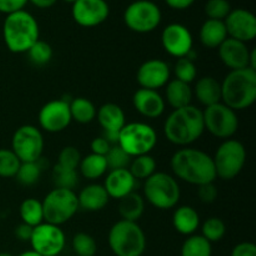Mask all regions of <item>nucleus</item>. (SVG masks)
I'll use <instances>...</instances> for the list:
<instances>
[{"mask_svg":"<svg viewBox=\"0 0 256 256\" xmlns=\"http://www.w3.org/2000/svg\"><path fill=\"white\" fill-rule=\"evenodd\" d=\"M172 172L178 179L190 185H202L215 182L214 160L205 152L194 148H184L172 155L170 162Z\"/></svg>","mask_w":256,"mask_h":256,"instance_id":"1","label":"nucleus"},{"mask_svg":"<svg viewBox=\"0 0 256 256\" xmlns=\"http://www.w3.org/2000/svg\"><path fill=\"white\" fill-rule=\"evenodd\" d=\"M205 132L202 110L194 105L176 109L168 116L164 134L172 144L188 148L202 136Z\"/></svg>","mask_w":256,"mask_h":256,"instance_id":"2","label":"nucleus"},{"mask_svg":"<svg viewBox=\"0 0 256 256\" xmlns=\"http://www.w3.org/2000/svg\"><path fill=\"white\" fill-rule=\"evenodd\" d=\"M2 38L8 49L14 54H26L40 40L39 22L26 10L6 15L2 25Z\"/></svg>","mask_w":256,"mask_h":256,"instance_id":"3","label":"nucleus"},{"mask_svg":"<svg viewBox=\"0 0 256 256\" xmlns=\"http://www.w3.org/2000/svg\"><path fill=\"white\" fill-rule=\"evenodd\" d=\"M256 102V72L232 70L222 82V102L234 112L252 108Z\"/></svg>","mask_w":256,"mask_h":256,"instance_id":"4","label":"nucleus"},{"mask_svg":"<svg viewBox=\"0 0 256 256\" xmlns=\"http://www.w3.org/2000/svg\"><path fill=\"white\" fill-rule=\"evenodd\" d=\"M109 246L115 256H142L146 250V235L138 222H115L108 236Z\"/></svg>","mask_w":256,"mask_h":256,"instance_id":"5","label":"nucleus"},{"mask_svg":"<svg viewBox=\"0 0 256 256\" xmlns=\"http://www.w3.org/2000/svg\"><path fill=\"white\" fill-rule=\"evenodd\" d=\"M182 190L172 175L156 172L144 184V199L159 210L174 209L180 202Z\"/></svg>","mask_w":256,"mask_h":256,"instance_id":"6","label":"nucleus"},{"mask_svg":"<svg viewBox=\"0 0 256 256\" xmlns=\"http://www.w3.org/2000/svg\"><path fill=\"white\" fill-rule=\"evenodd\" d=\"M44 222L62 226L79 212V200L74 190L55 188L42 200Z\"/></svg>","mask_w":256,"mask_h":256,"instance_id":"7","label":"nucleus"},{"mask_svg":"<svg viewBox=\"0 0 256 256\" xmlns=\"http://www.w3.org/2000/svg\"><path fill=\"white\" fill-rule=\"evenodd\" d=\"M156 144V132L146 122H129L119 132L118 145L132 158L149 155Z\"/></svg>","mask_w":256,"mask_h":256,"instance_id":"8","label":"nucleus"},{"mask_svg":"<svg viewBox=\"0 0 256 256\" xmlns=\"http://www.w3.org/2000/svg\"><path fill=\"white\" fill-rule=\"evenodd\" d=\"M246 149L235 139H228L218 148L212 158L216 176L225 182L236 179L246 164Z\"/></svg>","mask_w":256,"mask_h":256,"instance_id":"9","label":"nucleus"},{"mask_svg":"<svg viewBox=\"0 0 256 256\" xmlns=\"http://www.w3.org/2000/svg\"><path fill=\"white\" fill-rule=\"evenodd\" d=\"M162 14L160 8L150 0H136L125 9L124 22L132 32L149 34L158 29Z\"/></svg>","mask_w":256,"mask_h":256,"instance_id":"10","label":"nucleus"},{"mask_svg":"<svg viewBox=\"0 0 256 256\" xmlns=\"http://www.w3.org/2000/svg\"><path fill=\"white\" fill-rule=\"evenodd\" d=\"M44 148V135L34 125H22L12 135V150L22 162H40Z\"/></svg>","mask_w":256,"mask_h":256,"instance_id":"11","label":"nucleus"},{"mask_svg":"<svg viewBox=\"0 0 256 256\" xmlns=\"http://www.w3.org/2000/svg\"><path fill=\"white\" fill-rule=\"evenodd\" d=\"M202 118L205 130L218 139H232L239 130V116L236 112L222 102L205 108Z\"/></svg>","mask_w":256,"mask_h":256,"instance_id":"12","label":"nucleus"},{"mask_svg":"<svg viewBox=\"0 0 256 256\" xmlns=\"http://www.w3.org/2000/svg\"><path fill=\"white\" fill-rule=\"evenodd\" d=\"M32 250L42 256H59L66 245L64 230L49 222H42L34 228L32 239Z\"/></svg>","mask_w":256,"mask_h":256,"instance_id":"13","label":"nucleus"},{"mask_svg":"<svg viewBox=\"0 0 256 256\" xmlns=\"http://www.w3.org/2000/svg\"><path fill=\"white\" fill-rule=\"evenodd\" d=\"M39 125L42 130L58 134L72 124V114H70V104L66 100H52L46 102L39 112Z\"/></svg>","mask_w":256,"mask_h":256,"instance_id":"14","label":"nucleus"},{"mask_svg":"<svg viewBox=\"0 0 256 256\" xmlns=\"http://www.w3.org/2000/svg\"><path fill=\"white\" fill-rule=\"evenodd\" d=\"M72 15L79 26L96 28L108 20L110 6L106 0H76L72 4Z\"/></svg>","mask_w":256,"mask_h":256,"instance_id":"15","label":"nucleus"},{"mask_svg":"<svg viewBox=\"0 0 256 256\" xmlns=\"http://www.w3.org/2000/svg\"><path fill=\"white\" fill-rule=\"evenodd\" d=\"M162 44L170 56L182 59L192 52L194 38L189 28L179 22H172L162 30Z\"/></svg>","mask_w":256,"mask_h":256,"instance_id":"16","label":"nucleus"},{"mask_svg":"<svg viewBox=\"0 0 256 256\" xmlns=\"http://www.w3.org/2000/svg\"><path fill=\"white\" fill-rule=\"evenodd\" d=\"M172 70L164 60L150 59L140 65L136 72L138 84L142 89L156 90L166 86L170 82Z\"/></svg>","mask_w":256,"mask_h":256,"instance_id":"17","label":"nucleus"},{"mask_svg":"<svg viewBox=\"0 0 256 256\" xmlns=\"http://www.w3.org/2000/svg\"><path fill=\"white\" fill-rule=\"evenodd\" d=\"M228 36L242 42H250L256 38V18L246 9H234L224 20Z\"/></svg>","mask_w":256,"mask_h":256,"instance_id":"18","label":"nucleus"},{"mask_svg":"<svg viewBox=\"0 0 256 256\" xmlns=\"http://www.w3.org/2000/svg\"><path fill=\"white\" fill-rule=\"evenodd\" d=\"M250 52L245 42L228 38L219 46V56L222 64L230 70H240L249 68Z\"/></svg>","mask_w":256,"mask_h":256,"instance_id":"19","label":"nucleus"},{"mask_svg":"<svg viewBox=\"0 0 256 256\" xmlns=\"http://www.w3.org/2000/svg\"><path fill=\"white\" fill-rule=\"evenodd\" d=\"M132 105L142 116L158 119L165 112L166 102L156 90L139 89L132 96Z\"/></svg>","mask_w":256,"mask_h":256,"instance_id":"20","label":"nucleus"},{"mask_svg":"<svg viewBox=\"0 0 256 256\" xmlns=\"http://www.w3.org/2000/svg\"><path fill=\"white\" fill-rule=\"evenodd\" d=\"M136 180L129 172V169L110 170L105 179L104 188L110 199L122 200L129 194L134 192Z\"/></svg>","mask_w":256,"mask_h":256,"instance_id":"21","label":"nucleus"},{"mask_svg":"<svg viewBox=\"0 0 256 256\" xmlns=\"http://www.w3.org/2000/svg\"><path fill=\"white\" fill-rule=\"evenodd\" d=\"M79 208L90 212H102L108 206L110 198L105 190L104 185L90 184L85 186L78 195Z\"/></svg>","mask_w":256,"mask_h":256,"instance_id":"22","label":"nucleus"},{"mask_svg":"<svg viewBox=\"0 0 256 256\" xmlns=\"http://www.w3.org/2000/svg\"><path fill=\"white\" fill-rule=\"evenodd\" d=\"M96 119L104 132H120L126 124V116L122 106L108 102L98 109Z\"/></svg>","mask_w":256,"mask_h":256,"instance_id":"23","label":"nucleus"},{"mask_svg":"<svg viewBox=\"0 0 256 256\" xmlns=\"http://www.w3.org/2000/svg\"><path fill=\"white\" fill-rule=\"evenodd\" d=\"M192 94L205 108L222 102V82L214 76H204L195 84Z\"/></svg>","mask_w":256,"mask_h":256,"instance_id":"24","label":"nucleus"},{"mask_svg":"<svg viewBox=\"0 0 256 256\" xmlns=\"http://www.w3.org/2000/svg\"><path fill=\"white\" fill-rule=\"evenodd\" d=\"M172 225L179 234L185 236L195 235L200 228V215L192 206H180L172 215Z\"/></svg>","mask_w":256,"mask_h":256,"instance_id":"25","label":"nucleus"},{"mask_svg":"<svg viewBox=\"0 0 256 256\" xmlns=\"http://www.w3.org/2000/svg\"><path fill=\"white\" fill-rule=\"evenodd\" d=\"M200 42L208 49H219L220 45L228 39V32L224 22L208 19L200 28Z\"/></svg>","mask_w":256,"mask_h":256,"instance_id":"26","label":"nucleus"},{"mask_svg":"<svg viewBox=\"0 0 256 256\" xmlns=\"http://www.w3.org/2000/svg\"><path fill=\"white\" fill-rule=\"evenodd\" d=\"M166 102L174 110L182 109V108L189 106L192 102V89L189 84L182 82L180 80H170L166 84L165 90Z\"/></svg>","mask_w":256,"mask_h":256,"instance_id":"27","label":"nucleus"},{"mask_svg":"<svg viewBox=\"0 0 256 256\" xmlns=\"http://www.w3.org/2000/svg\"><path fill=\"white\" fill-rule=\"evenodd\" d=\"M145 212V199L138 192H132L120 200L119 214L125 222H138Z\"/></svg>","mask_w":256,"mask_h":256,"instance_id":"28","label":"nucleus"},{"mask_svg":"<svg viewBox=\"0 0 256 256\" xmlns=\"http://www.w3.org/2000/svg\"><path fill=\"white\" fill-rule=\"evenodd\" d=\"M70 104V114L74 122L82 125H88L96 119L98 109L92 100L86 98H75Z\"/></svg>","mask_w":256,"mask_h":256,"instance_id":"29","label":"nucleus"},{"mask_svg":"<svg viewBox=\"0 0 256 256\" xmlns=\"http://www.w3.org/2000/svg\"><path fill=\"white\" fill-rule=\"evenodd\" d=\"M79 169L82 176L85 179L90 180V182L100 179L109 172L105 156H100V155L95 154H89L86 156L82 158Z\"/></svg>","mask_w":256,"mask_h":256,"instance_id":"30","label":"nucleus"},{"mask_svg":"<svg viewBox=\"0 0 256 256\" xmlns=\"http://www.w3.org/2000/svg\"><path fill=\"white\" fill-rule=\"evenodd\" d=\"M20 218L22 224L35 228L44 222V210H42V202L35 198H29L22 202L19 209Z\"/></svg>","mask_w":256,"mask_h":256,"instance_id":"31","label":"nucleus"},{"mask_svg":"<svg viewBox=\"0 0 256 256\" xmlns=\"http://www.w3.org/2000/svg\"><path fill=\"white\" fill-rule=\"evenodd\" d=\"M156 160L152 155H142V156L132 158L130 162L129 172L135 180H146L156 172Z\"/></svg>","mask_w":256,"mask_h":256,"instance_id":"32","label":"nucleus"},{"mask_svg":"<svg viewBox=\"0 0 256 256\" xmlns=\"http://www.w3.org/2000/svg\"><path fill=\"white\" fill-rule=\"evenodd\" d=\"M212 245L202 235H192L182 246V256H212Z\"/></svg>","mask_w":256,"mask_h":256,"instance_id":"33","label":"nucleus"},{"mask_svg":"<svg viewBox=\"0 0 256 256\" xmlns=\"http://www.w3.org/2000/svg\"><path fill=\"white\" fill-rule=\"evenodd\" d=\"M52 176L55 188H59V189L74 190L79 182V175H78L76 170L65 169L58 164L52 169Z\"/></svg>","mask_w":256,"mask_h":256,"instance_id":"34","label":"nucleus"},{"mask_svg":"<svg viewBox=\"0 0 256 256\" xmlns=\"http://www.w3.org/2000/svg\"><path fill=\"white\" fill-rule=\"evenodd\" d=\"M226 235V225L220 218H210L202 224V236L209 242H219Z\"/></svg>","mask_w":256,"mask_h":256,"instance_id":"35","label":"nucleus"},{"mask_svg":"<svg viewBox=\"0 0 256 256\" xmlns=\"http://www.w3.org/2000/svg\"><path fill=\"white\" fill-rule=\"evenodd\" d=\"M22 162L12 149H0V178L10 179L16 176Z\"/></svg>","mask_w":256,"mask_h":256,"instance_id":"36","label":"nucleus"},{"mask_svg":"<svg viewBox=\"0 0 256 256\" xmlns=\"http://www.w3.org/2000/svg\"><path fill=\"white\" fill-rule=\"evenodd\" d=\"M26 54L32 64L36 66H44L52 62L54 52H52V48L49 42H44V40H38Z\"/></svg>","mask_w":256,"mask_h":256,"instance_id":"37","label":"nucleus"},{"mask_svg":"<svg viewBox=\"0 0 256 256\" xmlns=\"http://www.w3.org/2000/svg\"><path fill=\"white\" fill-rule=\"evenodd\" d=\"M42 165L40 162H22L19 168V172L16 174L18 182L24 186H32L35 185L42 178Z\"/></svg>","mask_w":256,"mask_h":256,"instance_id":"38","label":"nucleus"},{"mask_svg":"<svg viewBox=\"0 0 256 256\" xmlns=\"http://www.w3.org/2000/svg\"><path fill=\"white\" fill-rule=\"evenodd\" d=\"M72 249L78 256H95L98 252V244L90 234L78 232L72 238Z\"/></svg>","mask_w":256,"mask_h":256,"instance_id":"39","label":"nucleus"},{"mask_svg":"<svg viewBox=\"0 0 256 256\" xmlns=\"http://www.w3.org/2000/svg\"><path fill=\"white\" fill-rule=\"evenodd\" d=\"M105 160L108 164V170H119V169H129L130 162L132 158L129 156L119 145H112L108 154L105 155Z\"/></svg>","mask_w":256,"mask_h":256,"instance_id":"40","label":"nucleus"},{"mask_svg":"<svg viewBox=\"0 0 256 256\" xmlns=\"http://www.w3.org/2000/svg\"><path fill=\"white\" fill-rule=\"evenodd\" d=\"M174 74L175 79L180 80V82H186V84L190 85L195 79H196V65L194 64L192 60L188 59V58L178 59V62H175L174 66Z\"/></svg>","mask_w":256,"mask_h":256,"instance_id":"41","label":"nucleus"},{"mask_svg":"<svg viewBox=\"0 0 256 256\" xmlns=\"http://www.w3.org/2000/svg\"><path fill=\"white\" fill-rule=\"evenodd\" d=\"M232 4L229 0H208L205 5V14L208 19L224 22L232 12Z\"/></svg>","mask_w":256,"mask_h":256,"instance_id":"42","label":"nucleus"},{"mask_svg":"<svg viewBox=\"0 0 256 256\" xmlns=\"http://www.w3.org/2000/svg\"><path fill=\"white\" fill-rule=\"evenodd\" d=\"M82 154L75 146H65L58 158V165L65 169L76 170L82 162Z\"/></svg>","mask_w":256,"mask_h":256,"instance_id":"43","label":"nucleus"},{"mask_svg":"<svg viewBox=\"0 0 256 256\" xmlns=\"http://www.w3.org/2000/svg\"><path fill=\"white\" fill-rule=\"evenodd\" d=\"M29 0H0V12L5 15L25 10Z\"/></svg>","mask_w":256,"mask_h":256,"instance_id":"44","label":"nucleus"},{"mask_svg":"<svg viewBox=\"0 0 256 256\" xmlns=\"http://www.w3.org/2000/svg\"><path fill=\"white\" fill-rule=\"evenodd\" d=\"M198 188H199V190H198L199 199L204 204H212L218 199V188L215 186L214 182L202 185V186Z\"/></svg>","mask_w":256,"mask_h":256,"instance_id":"45","label":"nucleus"},{"mask_svg":"<svg viewBox=\"0 0 256 256\" xmlns=\"http://www.w3.org/2000/svg\"><path fill=\"white\" fill-rule=\"evenodd\" d=\"M110 148H112V144L104 136L95 138L92 142V144H90L92 154L100 155V156H105L108 154V152L110 150Z\"/></svg>","mask_w":256,"mask_h":256,"instance_id":"46","label":"nucleus"},{"mask_svg":"<svg viewBox=\"0 0 256 256\" xmlns=\"http://www.w3.org/2000/svg\"><path fill=\"white\" fill-rule=\"evenodd\" d=\"M232 256H256V246L252 242H240L232 249Z\"/></svg>","mask_w":256,"mask_h":256,"instance_id":"47","label":"nucleus"},{"mask_svg":"<svg viewBox=\"0 0 256 256\" xmlns=\"http://www.w3.org/2000/svg\"><path fill=\"white\" fill-rule=\"evenodd\" d=\"M32 230H34V228L29 226V225L26 224H22H22L18 225L16 229H15V235H16V238L20 242H30L32 235Z\"/></svg>","mask_w":256,"mask_h":256,"instance_id":"48","label":"nucleus"},{"mask_svg":"<svg viewBox=\"0 0 256 256\" xmlns=\"http://www.w3.org/2000/svg\"><path fill=\"white\" fill-rule=\"evenodd\" d=\"M196 0H165L166 5L174 10H186L194 5Z\"/></svg>","mask_w":256,"mask_h":256,"instance_id":"49","label":"nucleus"},{"mask_svg":"<svg viewBox=\"0 0 256 256\" xmlns=\"http://www.w3.org/2000/svg\"><path fill=\"white\" fill-rule=\"evenodd\" d=\"M29 2L38 9H50L56 4L58 0H29Z\"/></svg>","mask_w":256,"mask_h":256,"instance_id":"50","label":"nucleus"},{"mask_svg":"<svg viewBox=\"0 0 256 256\" xmlns=\"http://www.w3.org/2000/svg\"><path fill=\"white\" fill-rule=\"evenodd\" d=\"M19 256H42V255L36 254V252H32V250H29V252H22V254H20Z\"/></svg>","mask_w":256,"mask_h":256,"instance_id":"51","label":"nucleus"},{"mask_svg":"<svg viewBox=\"0 0 256 256\" xmlns=\"http://www.w3.org/2000/svg\"><path fill=\"white\" fill-rule=\"evenodd\" d=\"M62 2H66V4H72V5L75 2H76V0H62Z\"/></svg>","mask_w":256,"mask_h":256,"instance_id":"52","label":"nucleus"},{"mask_svg":"<svg viewBox=\"0 0 256 256\" xmlns=\"http://www.w3.org/2000/svg\"><path fill=\"white\" fill-rule=\"evenodd\" d=\"M0 256H14V255L9 254V252H0Z\"/></svg>","mask_w":256,"mask_h":256,"instance_id":"53","label":"nucleus"}]
</instances>
